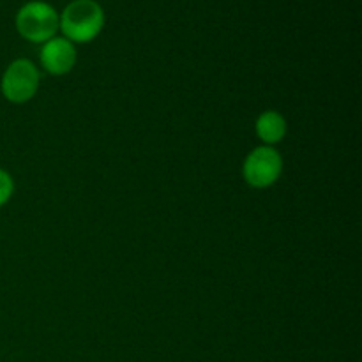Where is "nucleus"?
Returning a JSON list of instances; mask_svg holds the SVG:
<instances>
[{
  "label": "nucleus",
  "instance_id": "nucleus-1",
  "mask_svg": "<svg viewBox=\"0 0 362 362\" xmlns=\"http://www.w3.org/2000/svg\"><path fill=\"white\" fill-rule=\"evenodd\" d=\"M105 11L95 0H73L59 13V30L74 45L90 42L105 27Z\"/></svg>",
  "mask_w": 362,
  "mask_h": 362
},
{
  "label": "nucleus",
  "instance_id": "nucleus-3",
  "mask_svg": "<svg viewBox=\"0 0 362 362\" xmlns=\"http://www.w3.org/2000/svg\"><path fill=\"white\" fill-rule=\"evenodd\" d=\"M41 73L28 59H16L6 67L0 80V90L9 103L23 105L37 94Z\"/></svg>",
  "mask_w": 362,
  "mask_h": 362
},
{
  "label": "nucleus",
  "instance_id": "nucleus-4",
  "mask_svg": "<svg viewBox=\"0 0 362 362\" xmlns=\"http://www.w3.org/2000/svg\"><path fill=\"white\" fill-rule=\"evenodd\" d=\"M283 172V158L274 147L260 145L246 156L243 177L247 186L255 189H267L274 186Z\"/></svg>",
  "mask_w": 362,
  "mask_h": 362
},
{
  "label": "nucleus",
  "instance_id": "nucleus-2",
  "mask_svg": "<svg viewBox=\"0 0 362 362\" xmlns=\"http://www.w3.org/2000/svg\"><path fill=\"white\" fill-rule=\"evenodd\" d=\"M14 25L25 41L42 45L59 32V13L45 0H30L18 9Z\"/></svg>",
  "mask_w": 362,
  "mask_h": 362
},
{
  "label": "nucleus",
  "instance_id": "nucleus-6",
  "mask_svg": "<svg viewBox=\"0 0 362 362\" xmlns=\"http://www.w3.org/2000/svg\"><path fill=\"white\" fill-rule=\"evenodd\" d=\"M255 131H257V136L264 141V145L272 147L285 138L286 120L276 110H267L258 115L257 122H255Z\"/></svg>",
  "mask_w": 362,
  "mask_h": 362
},
{
  "label": "nucleus",
  "instance_id": "nucleus-5",
  "mask_svg": "<svg viewBox=\"0 0 362 362\" xmlns=\"http://www.w3.org/2000/svg\"><path fill=\"white\" fill-rule=\"evenodd\" d=\"M78 59L76 46L69 39L52 37L49 41L42 42L39 60H41L42 69L52 76H64L74 67Z\"/></svg>",
  "mask_w": 362,
  "mask_h": 362
},
{
  "label": "nucleus",
  "instance_id": "nucleus-7",
  "mask_svg": "<svg viewBox=\"0 0 362 362\" xmlns=\"http://www.w3.org/2000/svg\"><path fill=\"white\" fill-rule=\"evenodd\" d=\"M14 193V180L4 168H0V207L11 200Z\"/></svg>",
  "mask_w": 362,
  "mask_h": 362
}]
</instances>
